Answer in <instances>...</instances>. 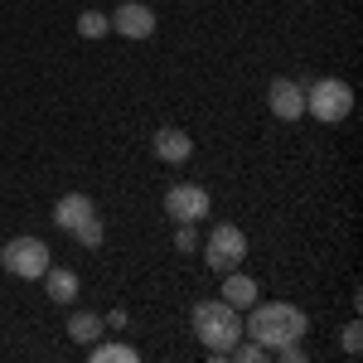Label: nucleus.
I'll use <instances>...</instances> for the list:
<instances>
[{
  "label": "nucleus",
  "mask_w": 363,
  "mask_h": 363,
  "mask_svg": "<svg viewBox=\"0 0 363 363\" xmlns=\"http://www.w3.org/2000/svg\"><path fill=\"white\" fill-rule=\"evenodd\" d=\"M252 315L242 320V335L257 339L267 354L272 349H281V344H301L310 330V315L296 301H257V306H247Z\"/></svg>",
  "instance_id": "f257e3e1"
},
{
  "label": "nucleus",
  "mask_w": 363,
  "mask_h": 363,
  "mask_svg": "<svg viewBox=\"0 0 363 363\" xmlns=\"http://www.w3.org/2000/svg\"><path fill=\"white\" fill-rule=\"evenodd\" d=\"M189 325H194V339L208 354H233V344L242 339V310L228 306L223 296L218 301H199Z\"/></svg>",
  "instance_id": "f03ea898"
},
{
  "label": "nucleus",
  "mask_w": 363,
  "mask_h": 363,
  "mask_svg": "<svg viewBox=\"0 0 363 363\" xmlns=\"http://www.w3.org/2000/svg\"><path fill=\"white\" fill-rule=\"evenodd\" d=\"M306 112L320 121V126H335L354 112V87L344 78H320V83L306 87Z\"/></svg>",
  "instance_id": "7ed1b4c3"
},
{
  "label": "nucleus",
  "mask_w": 363,
  "mask_h": 363,
  "mask_svg": "<svg viewBox=\"0 0 363 363\" xmlns=\"http://www.w3.org/2000/svg\"><path fill=\"white\" fill-rule=\"evenodd\" d=\"M199 247H203L208 272H218V277H223V272H238V267L247 262V233H242L238 223H218L203 242H199Z\"/></svg>",
  "instance_id": "20e7f679"
},
{
  "label": "nucleus",
  "mask_w": 363,
  "mask_h": 363,
  "mask_svg": "<svg viewBox=\"0 0 363 363\" xmlns=\"http://www.w3.org/2000/svg\"><path fill=\"white\" fill-rule=\"evenodd\" d=\"M0 267L10 272V277L20 281H39L54 262H49V242L44 238H10L5 247H0Z\"/></svg>",
  "instance_id": "39448f33"
},
{
  "label": "nucleus",
  "mask_w": 363,
  "mask_h": 363,
  "mask_svg": "<svg viewBox=\"0 0 363 363\" xmlns=\"http://www.w3.org/2000/svg\"><path fill=\"white\" fill-rule=\"evenodd\" d=\"M208 208H213V199L203 184H169L165 189V213L174 223H199V218H208Z\"/></svg>",
  "instance_id": "423d86ee"
},
{
  "label": "nucleus",
  "mask_w": 363,
  "mask_h": 363,
  "mask_svg": "<svg viewBox=\"0 0 363 363\" xmlns=\"http://www.w3.org/2000/svg\"><path fill=\"white\" fill-rule=\"evenodd\" d=\"M267 107L277 121H301L306 116V87L296 78H272L267 83Z\"/></svg>",
  "instance_id": "0eeeda50"
},
{
  "label": "nucleus",
  "mask_w": 363,
  "mask_h": 363,
  "mask_svg": "<svg viewBox=\"0 0 363 363\" xmlns=\"http://www.w3.org/2000/svg\"><path fill=\"white\" fill-rule=\"evenodd\" d=\"M112 29L140 44V39L155 34V10H150L145 0H126V5H116V10H112Z\"/></svg>",
  "instance_id": "6e6552de"
},
{
  "label": "nucleus",
  "mask_w": 363,
  "mask_h": 363,
  "mask_svg": "<svg viewBox=\"0 0 363 363\" xmlns=\"http://www.w3.org/2000/svg\"><path fill=\"white\" fill-rule=\"evenodd\" d=\"M218 296H223L228 306H238V310H247L262 301V286H257V277H247L242 267L238 272H223V286H218Z\"/></svg>",
  "instance_id": "1a4fd4ad"
},
{
  "label": "nucleus",
  "mask_w": 363,
  "mask_h": 363,
  "mask_svg": "<svg viewBox=\"0 0 363 363\" xmlns=\"http://www.w3.org/2000/svg\"><path fill=\"white\" fill-rule=\"evenodd\" d=\"M155 155H160L165 165H184V160L194 155V136L179 131V126H160V131H155Z\"/></svg>",
  "instance_id": "9d476101"
},
{
  "label": "nucleus",
  "mask_w": 363,
  "mask_h": 363,
  "mask_svg": "<svg viewBox=\"0 0 363 363\" xmlns=\"http://www.w3.org/2000/svg\"><path fill=\"white\" fill-rule=\"evenodd\" d=\"M87 213H97V208H92V199L73 189V194H63V199L54 203V228H63V233H73V228L83 223Z\"/></svg>",
  "instance_id": "9b49d317"
},
{
  "label": "nucleus",
  "mask_w": 363,
  "mask_h": 363,
  "mask_svg": "<svg viewBox=\"0 0 363 363\" xmlns=\"http://www.w3.org/2000/svg\"><path fill=\"white\" fill-rule=\"evenodd\" d=\"M39 281H44V291H49L54 306H73V301H78V272H68V267H49Z\"/></svg>",
  "instance_id": "f8f14e48"
},
{
  "label": "nucleus",
  "mask_w": 363,
  "mask_h": 363,
  "mask_svg": "<svg viewBox=\"0 0 363 363\" xmlns=\"http://www.w3.org/2000/svg\"><path fill=\"white\" fill-rule=\"evenodd\" d=\"M102 330H107V325H102V315H97V310H73V315H68V339H73V344H92V339H102Z\"/></svg>",
  "instance_id": "ddd939ff"
},
{
  "label": "nucleus",
  "mask_w": 363,
  "mask_h": 363,
  "mask_svg": "<svg viewBox=\"0 0 363 363\" xmlns=\"http://www.w3.org/2000/svg\"><path fill=\"white\" fill-rule=\"evenodd\" d=\"M140 354L131 344H102V339H92L87 344V363H136Z\"/></svg>",
  "instance_id": "4468645a"
},
{
  "label": "nucleus",
  "mask_w": 363,
  "mask_h": 363,
  "mask_svg": "<svg viewBox=\"0 0 363 363\" xmlns=\"http://www.w3.org/2000/svg\"><path fill=\"white\" fill-rule=\"evenodd\" d=\"M73 238H78V247H102V238H107V223H102V213H87L83 223L73 228Z\"/></svg>",
  "instance_id": "2eb2a0df"
},
{
  "label": "nucleus",
  "mask_w": 363,
  "mask_h": 363,
  "mask_svg": "<svg viewBox=\"0 0 363 363\" xmlns=\"http://www.w3.org/2000/svg\"><path fill=\"white\" fill-rule=\"evenodd\" d=\"M78 34H83V39H107V34H112V15L83 10V15H78Z\"/></svg>",
  "instance_id": "dca6fc26"
},
{
  "label": "nucleus",
  "mask_w": 363,
  "mask_h": 363,
  "mask_svg": "<svg viewBox=\"0 0 363 363\" xmlns=\"http://www.w3.org/2000/svg\"><path fill=\"white\" fill-rule=\"evenodd\" d=\"M174 247H179V252H194L199 247V228L194 223H174Z\"/></svg>",
  "instance_id": "f3484780"
},
{
  "label": "nucleus",
  "mask_w": 363,
  "mask_h": 363,
  "mask_svg": "<svg viewBox=\"0 0 363 363\" xmlns=\"http://www.w3.org/2000/svg\"><path fill=\"white\" fill-rule=\"evenodd\" d=\"M359 349H363V330H359V320H354V325H344V354L354 359Z\"/></svg>",
  "instance_id": "a211bd4d"
},
{
  "label": "nucleus",
  "mask_w": 363,
  "mask_h": 363,
  "mask_svg": "<svg viewBox=\"0 0 363 363\" xmlns=\"http://www.w3.org/2000/svg\"><path fill=\"white\" fill-rule=\"evenodd\" d=\"M102 325H107V330H126V310H107Z\"/></svg>",
  "instance_id": "6ab92c4d"
}]
</instances>
